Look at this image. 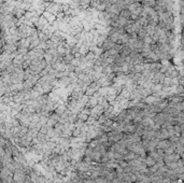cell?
<instances>
[{
	"label": "cell",
	"mask_w": 184,
	"mask_h": 183,
	"mask_svg": "<svg viewBox=\"0 0 184 183\" xmlns=\"http://www.w3.org/2000/svg\"><path fill=\"white\" fill-rule=\"evenodd\" d=\"M143 41H144V43H147V44H151V45L154 43V42H153V38L151 37V36H149V35L145 36L144 39H143Z\"/></svg>",
	"instance_id": "obj_8"
},
{
	"label": "cell",
	"mask_w": 184,
	"mask_h": 183,
	"mask_svg": "<svg viewBox=\"0 0 184 183\" xmlns=\"http://www.w3.org/2000/svg\"><path fill=\"white\" fill-rule=\"evenodd\" d=\"M66 111H67V110H66V107H65V106H58V107H57V109H56V113L60 114V115H61V114H64Z\"/></svg>",
	"instance_id": "obj_7"
},
{
	"label": "cell",
	"mask_w": 184,
	"mask_h": 183,
	"mask_svg": "<svg viewBox=\"0 0 184 183\" xmlns=\"http://www.w3.org/2000/svg\"><path fill=\"white\" fill-rule=\"evenodd\" d=\"M114 45H115V43L113 42L111 39L107 38V39L103 41L102 45H101V50H102L103 52H105V51H109V50L113 49V47H114Z\"/></svg>",
	"instance_id": "obj_1"
},
{
	"label": "cell",
	"mask_w": 184,
	"mask_h": 183,
	"mask_svg": "<svg viewBox=\"0 0 184 183\" xmlns=\"http://www.w3.org/2000/svg\"><path fill=\"white\" fill-rule=\"evenodd\" d=\"M130 53H131V50H130L127 45H124V47H123V50H122V52H121L120 54L122 55V56H124V57H127V56H129V55H130Z\"/></svg>",
	"instance_id": "obj_4"
},
{
	"label": "cell",
	"mask_w": 184,
	"mask_h": 183,
	"mask_svg": "<svg viewBox=\"0 0 184 183\" xmlns=\"http://www.w3.org/2000/svg\"><path fill=\"white\" fill-rule=\"evenodd\" d=\"M110 1H111V0H100V2H101V3H103V5H111Z\"/></svg>",
	"instance_id": "obj_10"
},
{
	"label": "cell",
	"mask_w": 184,
	"mask_h": 183,
	"mask_svg": "<svg viewBox=\"0 0 184 183\" xmlns=\"http://www.w3.org/2000/svg\"><path fill=\"white\" fill-rule=\"evenodd\" d=\"M124 2H125L127 5H131V3H135L136 0H124Z\"/></svg>",
	"instance_id": "obj_9"
},
{
	"label": "cell",
	"mask_w": 184,
	"mask_h": 183,
	"mask_svg": "<svg viewBox=\"0 0 184 183\" xmlns=\"http://www.w3.org/2000/svg\"><path fill=\"white\" fill-rule=\"evenodd\" d=\"M145 36H147V29H145V27H142L138 31V38H139V39H144Z\"/></svg>",
	"instance_id": "obj_6"
},
{
	"label": "cell",
	"mask_w": 184,
	"mask_h": 183,
	"mask_svg": "<svg viewBox=\"0 0 184 183\" xmlns=\"http://www.w3.org/2000/svg\"><path fill=\"white\" fill-rule=\"evenodd\" d=\"M120 16H123V18H127V20H130V16H131V12H130L128 9H125V10H122L120 13Z\"/></svg>",
	"instance_id": "obj_5"
},
{
	"label": "cell",
	"mask_w": 184,
	"mask_h": 183,
	"mask_svg": "<svg viewBox=\"0 0 184 183\" xmlns=\"http://www.w3.org/2000/svg\"><path fill=\"white\" fill-rule=\"evenodd\" d=\"M42 16L43 18H45L47 20V22L50 23V24H53V23H55L57 21V18H56V15L54 14H52V13L47 12V11H44V12L42 13Z\"/></svg>",
	"instance_id": "obj_2"
},
{
	"label": "cell",
	"mask_w": 184,
	"mask_h": 183,
	"mask_svg": "<svg viewBox=\"0 0 184 183\" xmlns=\"http://www.w3.org/2000/svg\"><path fill=\"white\" fill-rule=\"evenodd\" d=\"M142 5H145V7H150V8H154L155 5H156V0H143L141 2Z\"/></svg>",
	"instance_id": "obj_3"
}]
</instances>
